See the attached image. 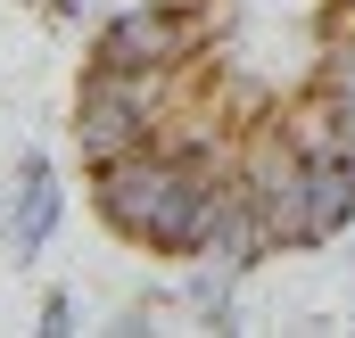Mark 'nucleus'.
I'll return each mask as SVG.
<instances>
[{"label":"nucleus","instance_id":"f257e3e1","mask_svg":"<svg viewBox=\"0 0 355 338\" xmlns=\"http://www.w3.org/2000/svg\"><path fill=\"white\" fill-rule=\"evenodd\" d=\"M215 42V8L198 0H132L116 8L99 33H91V58L83 66H116V75H182L198 66Z\"/></svg>","mask_w":355,"mask_h":338},{"label":"nucleus","instance_id":"f03ea898","mask_svg":"<svg viewBox=\"0 0 355 338\" xmlns=\"http://www.w3.org/2000/svg\"><path fill=\"white\" fill-rule=\"evenodd\" d=\"M58 231V181H50V157L25 149L17 157V198H8V248L17 256H42Z\"/></svg>","mask_w":355,"mask_h":338},{"label":"nucleus","instance_id":"7ed1b4c3","mask_svg":"<svg viewBox=\"0 0 355 338\" xmlns=\"http://www.w3.org/2000/svg\"><path fill=\"white\" fill-rule=\"evenodd\" d=\"M232 281H240V272L207 256V272H190V289H182V297H190V305H198V314H207V322L223 330V322H232Z\"/></svg>","mask_w":355,"mask_h":338},{"label":"nucleus","instance_id":"20e7f679","mask_svg":"<svg viewBox=\"0 0 355 338\" xmlns=\"http://www.w3.org/2000/svg\"><path fill=\"white\" fill-rule=\"evenodd\" d=\"M67 322H75V305H67V297L50 289V297H42V330H67Z\"/></svg>","mask_w":355,"mask_h":338},{"label":"nucleus","instance_id":"39448f33","mask_svg":"<svg viewBox=\"0 0 355 338\" xmlns=\"http://www.w3.org/2000/svg\"><path fill=\"white\" fill-rule=\"evenodd\" d=\"M0 240H8V198H0Z\"/></svg>","mask_w":355,"mask_h":338}]
</instances>
